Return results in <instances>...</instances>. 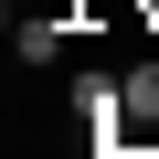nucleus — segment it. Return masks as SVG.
I'll use <instances>...</instances> for the list:
<instances>
[{
	"label": "nucleus",
	"instance_id": "obj_2",
	"mask_svg": "<svg viewBox=\"0 0 159 159\" xmlns=\"http://www.w3.org/2000/svg\"><path fill=\"white\" fill-rule=\"evenodd\" d=\"M64 32H74L64 11H32V0L11 11V53H21V64H53V53H64Z\"/></svg>",
	"mask_w": 159,
	"mask_h": 159
},
{
	"label": "nucleus",
	"instance_id": "obj_1",
	"mask_svg": "<svg viewBox=\"0 0 159 159\" xmlns=\"http://www.w3.org/2000/svg\"><path fill=\"white\" fill-rule=\"evenodd\" d=\"M64 117L85 127L96 148H106V138H127V74H74V85H64Z\"/></svg>",
	"mask_w": 159,
	"mask_h": 159
},
{
	"label": "nucleus",
	"instance_id": "obj_3",
	"mask_svg": "<svg viewBox=\"0 0 159 159\" xmlns=\"http://www.w3.org/2000/svg\"><path fill=\"white\" fill-rule=\"evenodd\" d=\"M138 21H148V32H159V0H138Z\"/></svg>",
	"mask_w": 159,
	"mask_h": 159
}]
</instances>
